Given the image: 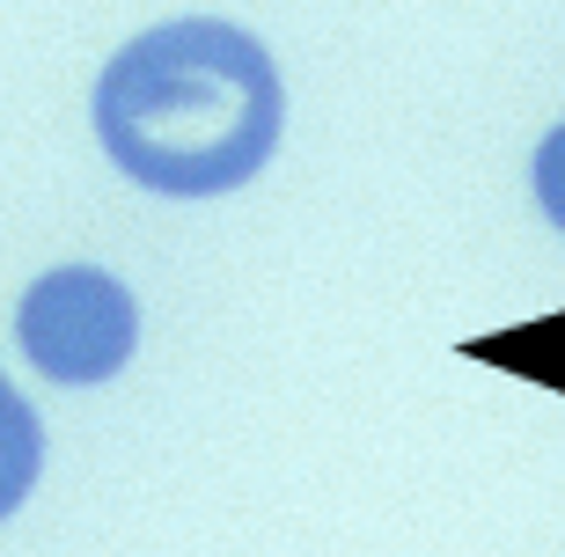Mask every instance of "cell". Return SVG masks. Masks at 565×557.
I'll return each mask as SVG.
<instances>
[{"label": "cell", "instance_id": "1", "mask_svg": "<svg viewBox=\"0 0 565 557\" xmlns=\"http://www.w3.org/2000/svg\"><path fill=\"white\" fill-rule=\"evenodd\" d=\"M88 118L126 184L154 199H228L279 154L287 82L243 22L177 15L110 52Z\"/></svg>", "mask_w": 565, "mask_h": 557}, {"label": "cell", "instance_id": "2", "mask_svg": "<svg viewBox=\"0 0 565 557\" xmlns=\"http://www.w3.org/2000/svg\"><path fill=\"white\" fill-rule=\"evenodd\" d=\"M15 345L22 360L60 382V389H96L132 367L140 352V293L104 265H52L38 271L15 301Z\"/></svg>", "mask_w": 565, "mask_h": 557}, {"label": "cell", "instance_id": "3", "mask_svg": "<svg viewBox=\"0 0 565 557\" xmlns=\"http://www.w3.org/2000/svg\"><path fill=\"white\" fill-rule=\"evenodd\" d=\"M38 476H44V426L30 411V396L0 374V521H15L30 506Z\"/></svg>", "mask_w": 565, "mask_h": 557}, {"label": "cell", "instance_id": "4", "mask_svg": "<svg viewBox=\"0 0 565 557\" xmlns=\"http://www.w3.org/2000/svg\"><path fill=\"white\" fill-rule=\"evenodd\" d=\"M529 184H536V206L544 221L565 235V125H551L544 140H536V162H529Z\"/></svg>", "mask_w": 565, "mask_h": 557}]
</instances>
